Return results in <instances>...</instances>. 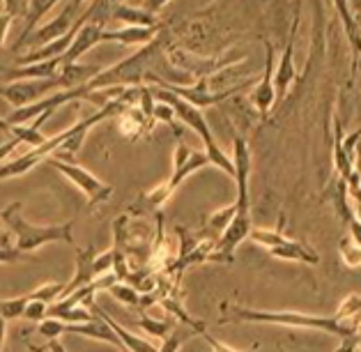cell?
<instances>
[{
    "label": "cell",
    "instance_id": "8",
    "mask_svg": "<svg viewBox=\"0 0 361 352\" xmlns=\"http://www.w3.org/2000/svg\"><path fill=\"white\" fill-rule=\"evenodd\" d=\"M104 7V3H90V16L85 19V23L78 28L76 37L72 42V47L67 49V54L63 56V67H69V65H78V60H81L87 51L94 49L97 44L102 42V35H104V21H97L94 16Z\"/></svg>",
    "mask_w": 361,
    "mask_h": 352
},
{
    "label": "cell",
    "instance_id": "36",
    "mask_svg": "<svg viewBox=\"0 0 361 352\" xmlns=\"http://www.w3.org/2000/svg\"><path fill=\"white\" fill-rule=\"evenodd\" d=\"M355 334H357V339H361V322L357 324V329H355Z\"/></svg>",
    "mask_w": 361,
    "mask_h": 352
},
{
    "label": "cell",
    "instance_id": "28",
    "mask_svg": "<svg viewBox=\"0 0 361 352\" xmlns=\"http://www.w3.org/2000/svg\"><path fill=\"white\" fill-rule=\"evenodd\" d=\"M202 339L207 341V346L212 348V352H255V350H235V348H231V346H226L224 341H219V339H214L212 334H209L207 329L200 334Z\"/></svg>",
    "mask_w": 361,
    "mask_h": 352
},
{
    "label": "cell",
    "instance_id": "26",
    "mask_svg": "<svg viewBox=\"0 0 361 352\" xmlns=\"http://www.w3.org/2000/svg\"><path fill=\"white\" fill-rule=\"evenodd\" d=\"M30 297V295H28ZM47 315H49V304H44V302H37V299H30L28 306H25V311H23V318L25 320H30V322H42V320H47Z\"/></svg>",
    "mask_w": 361,
    "mask_h": 352
},
{
    "label": "cell",
    "instance_id": "14",
    "mask_svg": "<svg viewBox=\"0 0 361 352\" xmlns=\"http://www.w3.org/2000/svg\"><path fill=\"white\" fill-rule=\"evenodd\" d=\"M159 35V28H120L104 30L102 42H118L122 47H147Z\"/></svg>",
    "mask_w": 361,
    "mask_h": 352
},
{
    "label": "cell",
    "instance_id": "5",
    "mask_svg": "<svg viewBox=\"0 0 361 352\" xmlns=\"http://www.w3.org/2000/svg\"><path fill=\"white\" fill-rule=\"evenodd\" d=\"M0 224L10 231L14 240V249L19 253H32L42 249L44 244H54V242H67L72 244V228L74 224H56V226H35L30 221H25V217L21 214V203H12L10 207H5L0 212Z\"/></svg>",
    "mask_w": 361,
    "mask_h": 352
},
{
    "label": "cell",
    "instance_id": "20",
    "mask_svg": "<svg viewBox=\"0 0 361 352\" xmlns=\"http://www.w3.org/2000/svg\"><path fill=\"white\" fill-rule=\"evenodd\" d=\"M109 295H111L113 299H118L120 304L134 306V309H138V306H140V297H143L134 286L122 284V281H118V284H113V286L109 288Z\"/></svg>",
    "mask_w": 361,
    "mask_h": 352
},
{
    "label": "cell",
    "instance_id": "13",
    "mask_svg": "<svg viewBox=\"0 0 361 352\" xmlns=\"http://www.w3.org/2000/svg\"><path fill=\"white\" fill-rule=\"evenodd\" d=\"M149 127H152V120H147L134 104H127L118 113V129L125 138H140L143 134H147Z\"/></svg>",
    "mask_w": 361,
    "mask_h": 352
},
{
    "label": "cell",
    "instance_id": "9",
    "mask_svg": "<svg viewBox=\"0 0 361 352\" xmlns=\"http://www.w3.org/2000/svg\"><path fill=\"white\" fill-rule=\"evenodd\" d=\"M166 3H111V16L125 28H159L157 23V10Z\"/></svg>",
    "mask_w": 361,
    "mask_h": 352
},
{
    "label": "cell",
    "instance_id": "27",
    "mask_svg": "<svg viewBox=\"0 0 361 352\" xmlns=\"http://www.w3.org/2000/svg\"><path fill=\"white\" fill-rule=\"evenodd\" d=\"M3 10L7 14H12L14 19H21V16L25 19V16H28V3H25V0H5Z\"/></svg>",
    "mask_w": 361,
    "mask_h": 352
},
{
    "label": "cell",
    "instance_id": "22",
    "mask_svg": "<svg viewBox=\"0 0 361 352\" xmlns=\"http://www.w3.org/2000/svg\"><path fill=\"white\" fill-rule=\"evenodd\" d=\"M28 302H30L28 295L14 297V299H0V315H3L7 322L23 318V311H25V306H28Z\"/></svg>",
    "mask_w": 361,
    "mask_h": 352
},
{
    "label": "cell",
    "instance_id": "2",
    "mask_svg": "<svg viewBox=\"0 0 361 352\" xmlns=\"http://www.w3.org/2000/svg\"><path fill=\"white\" fill-rule=\"evenodd\" d=\"M233 166H235V184H237V214L233 224L226 228V233L216 240L214 260L212 262H233L235 251L244 240H249L253 231L251 224V200H249V178H251V150L246 138L235 134L233 138Z\"/></svg>",
    "mask_w": 361,
    "mask_h": 352
},
{
    "label": "cell",
    "instance_id": "16",
    "mask_svg": "<svg viewBox=\"0 0 361 352\" xmlns=\"http://www.w3.org/2000/svg\"><path fill=\"white\" fill-rule=\"evenodd\" d=\"M92 260H94V249H92V246L76 251V272H74V279L65 286V295L63 297H67L69 293H74V290H78V288L92 284V281H94Z\"/></svg>",
    "mask_w": 361,
    "mask_h": 352
},
{
    "label": "cell",
    "instance_id": "4",
    "mask_svg": "<svg viewBox=\"0 0 361 352\" xmlns=\"http://www.w3.org/2000/svg\"><path fill=\"white\" fill-rule=\"evenodd\" d=\"M154 95V99H159L164 104H169L173 109L175 118H178L182 125H187L189 129H193L198 134V138L202 140V145H205V154L212 166H216L219 171H224L228 178H235V166H233V157H228V152L216 143V138L212 134V129H209L207 120H205V113L200 109L191 107L189 102H184L182 97L173 95L169 90H164V87H149Z\"/></svg>",
    "mask_w": 361,
    "mask_h": 352
},
{
    "label": "cell",
    "instance_id": "17",
    "mask_svg": "<svg viewBox=\"0 0 361 352\" xmlns=\"http://www.w3.org/2000/svg\"><path fill=\"white\" fill-rule=\"evenodd\" d=\"M140 311V318L136 322V327L140 329H145L149 336H154V339H159V341H166L171 336V334L175 332V327H178V322L175 320H154L152 315L147 313V309H138Z\"/></svg>",
    "mask_w": 361,
    "mask_h": 352
},
{
    "label": "cell",
    "instance_id": "25",
    "mask_svg": "<svg viewBox=\"0 0 361 352\" xmlns=\"http://www.w3.org/2000/svg\"><path fill=\"white\" fill-rule=\"evenodd\" d=\"M37 334H39L42 339H47V343L49 341H58L65 334V322H60L56 318H47V320L39 322Z\"/></svg>",
    "mask_w": 361,
    "mask_h": 352
},
{
    "label": "cell",
    "instance_id": "3",
    "mask_svg": "<svg viewBox=\"0 0 361 352\" xmlns=\"http://www.w3.org/2000/svg\"><path fill=\"white\" fill-rule=\"evenodd\" d=\"M205 166H212L207 159L205 152H196V150L187 147L184 143H178L173 154V175L166 182L157 184L149 191H145L143 196L138 198V203L131 207L134 210V217H143L145 212H159V210L173 198V193L178 191V187L189 178V175L198 173Z\"/></svg>",
    "mask_w": 361,
    "mask_h": 352
},
{
    "label": "cell",
    "instance_id": "38",
    "mask_svg": "<svg viewBox=\"0 0 361 352\" xmlns=\"http://www.w3.org/2000/svg\"><path fill=\"white\" fill-rule=\"evenodd\" d=\"M120 350H122V352H129V350H125V348H120Z\"/></svg>",
    "mask_w": 361,
    "mask_h": 352
},
{
    "label": "cell",
    "instance_id": "12",
    "mask_svg": "<svg viewBox=\"0 0 361 352\" xmlns=\"http://www.w3.org/2000/svg\"><path fill=\"white\" fill-rule=\"evenodd\" d=\"M267 251H269V256H274L279 260H288V262H304V265H318L320 262V256L315 253V249H311V246L304 242L290 240L286 235Z\"/></svg>",
    "mask_w": 361,
    "mask_h": 352
},
{
    "label": "cell",
    "instance_id": "11",
    "mask_svg": "<svg viewBox=\"0 0 361 352\" xmlns=\"http://www.w3.org/2000/svg\"><path fill=\"white\" fill-rule=\"evenodd\" d=\"M297 28H299V16L293 19V25H290L288 32V42L283 49V56H281L279 65L274 67V90H276V99L283 97L290 85L295 83L297 78V67H295V37H297Z\"/></svg>",
    "mask_w": 361,
    "mask_h": 352
},
{
    "label": "cell",
    "instance_id": "31",
    "mask_svg": "<svg viewBox=\"0 0 361 352\" xmlns=\"http://www.w3.org/2000/svg\"><path fill=\"white\" fill-rule=\"evenodd\" d=\"M25 256V253H19L16 249H0V265L3 262H16V260H21Z\"/></svg>",
    "mask_w": 361,
    "mask_h": 352
},
{
    "label": "cell",
    "instance_id": "18",
    "mask_svg": "<svg viewBox=\"0 0 361 352\" xmlns=\"http://www.w3.org/2000/svg\"><path fill=\"white\" fill-rule=\"evenodd\" d=\"M336 10L341 12V19H343V25H345L352 54H355V58H357V56H361V28L357 23V16L350 14V3H336Z\"/></svg>",
    "mask_w": 361,
    "mask_h": 352
},
{
    "label": "cell",
    "instance_id": "10",
    "mask_svg": "<svg viewBox=\"0 0 361 352\" xmlns=\"http://www.w3.org/2000/svg\"><path fill=\"white\" fill-rule=\"evenodd\" d=\"M265 51H267L265 74H262V78H258V83H255L253 92H251V104L260 116H267L276 104V90H274V67L276 65H274V49H271L269 42H265Z\"/></svg>",
    "mask_w": 361,
    "mask_h": 352
},
{
    "label": "cell",
    "instance_id": "33",
    "mask_svg": "<svg viewBox=\"0 0 361 352\" xmlns=\"http://www.w3.org/2000/svg\"><path fill=\"white\" fill-rule=\"evenodd\" d=\"M44 350H49V352H69L60 341H49L47 346L42 348V352H44Z\"/></svg>",
    "mask_w": 361,
    "mask_h": 352
},
{
    "label": "cell",
    "instance_id": "6",
    "mask_svg": "<svg viewBox=\"0 0 361 352\" xmlns=\"http://www.w3.org/2000/svg\"><path fill=\"white\" fill-rule=\"evenodd\" d=\"M47 164L54 166V169L60 175H65V178L72 182L74 187L87 198V205H90V207L102 205V203H109V200H111V196H113V187H111V184L99 180L97 175H92L87 169H83V166H78L74 162L56 159V157H49Z\"/></svg>",
    "mask_w": 361,
    "mask_h": 352
},
{
    "label": "cell",
    "instance_id": "24",
    "mask_svg": "<svg viewBox=\"0 0 361 352\" xmlns=\"http://www.w3.org/2000/svg\"><path fill=\"white\" fill-rule=\"evenodd\" d=\"M113 265H116V251L113 246L109 251H102V253H94V260H92V274L97 277H104V274H111Z\"/></svg>",
    "mask_w": 361,
    "mask_h": 352
},
{
    "label": "cell",
    "instance_id": "30",
    "mask_svg": "<svg viewBox=\"0 0 361 352\" xmlns=\"http://www.w3.org/2000/svg\"><path fill=\"white\" fill-rule=\"evenodd\" d=\"M348 237L361 249V224L355 219V214L348 219Z\"/></svg>",
    "mask_w": 361,
    "mask_h": 352
},
{
    "label": "cell",
    "instance_id": "32",
    "mask_svg": "<svg viewBox=\"0 0 361 352\" xmlns=\"http://www.w3.org/2000/svg\"><path fill=\"white\" fill-rule=\"evenodd\" d=\"M0 249H14L12 246V235H10V231L0 224Z\"/></svg>",
    "mask_w": 361,
    "mask_h": 352
},
{
    "label": "cell",
    "instance_id": "1",
    "mask_svg": "<svg viewBox=\"0 0 361 352\" xmlns=\"http://www.w3.org/2000/svg\"><path fill=\"white\" fill-rule=\"evenodd\" d=\"M221 324L226 322H267V324H281V327L293 329H318L324 334H331L341 341L336 352H355L357 350V334L348 324H343L334 315H313L302 311H265V309H246V306H231L221 304Z\"/></svg>",
    "mask_w": 361,
    "mask_h": 352
},
{
    "label": "cell",
    "instance_id": "34",
    "mask_svg": "<svg viewBox=\"0 0 361 352\" xmlns=\"http://www.w3.org/2000/svg\"><path fill=\"white\" fill-rule=\"evenodd\" d=\"M12 131V125L7 122V118H0V134H10Z\"/></svg>",
    "mask_w": 361,
    "mask_h": 352
},
{
    "label": "cell",
    "instance_id": "29",
    "mask_svg": "<svg viewBox=\"0 0 361 352\" xmlns=\"http://www.w3.org/2000/svg\"><path fill=\"white\" fill-rule=\"evenodd\" d=\"M12 23H14V16L7 14L5 10H0V58H3V47H5L7 35H10Z\"/></svg>",
    "mask_w": 361,
    "mask_h": 352
},
{
    "label": "cell",
    "instance_id": "35",
    "mask_svg": "<svg viewBox=\"0 0 361 352\" xmlns=\"http://www.w3.org/2000/svg\"><path fill=\"white\" fill-rule=\"evenodd\" d=\"M355 173L361 178V152L357 154V162H355Z\"/></svg>",
    "mask_w": 361,
    "mask_h": 352
},
{
    "label": "cell",
    "instance_id": "7",
    "mask_svg": "<svg viewBox=\"0 0 361 352\" xmlns=\"http://www.w3.org/2000/svg\"><path fill=\"white\" fill-rule=\"evenodd\" d=\"M83 10H85V5L76 3V0H74V3H65L63 12H60L54 21H49V23H44V25H37V30L30 35L28 42H25L23 47H28L32 51V49L44 47V44H51V42H56L60 37H65V35L78 23Z\"/></svg>",
    "mask_w": 361,
    "mask_h": 352
},
{
    "label": "cell",
    "instance_id": "37",
    "mask_svg": "<svg viewBox=\"0 0 361 352\" xmlns=\"http://www.w3.org/2000/svg\"><path fill=\"white\" fill-rule=\"evenodd\" d=\"M357 348H359V352H361V339H359V343H357Z\"/></svg>",
    "mask_w": 361,
    "mask_h": 352
},
{
    "label": "cell",
    "instance_id": "15",
    "mask_svg": "<svg viewBox=\"0 0 361 352\" xmlns=\"http://www.w3.org/2000/svg\"><path fill=\"white\" fill-rule=\"evenodd\" d=\"M58 3L56 0H28V16H25V25H23V32L19 35V40L14 42V51H21L23 44L28 42L30 35L37 30V23L47 16L51 10H54Z\"/></svg>",
    "mask_w": 361,
    "mask_h": 352
},
{
    "label": "cell",
    "instance_id": "21",
    "mask_svg": "<svg viewBox=\"0 0 361 352\" xmlns=\"http://www.w3.org/2000/svg\"><path fill=\"white\" fill-rule=\"evenodd\" d=\"M65 286L67 284H60V281H54V284H44V286H39L37 290H32V293H28L30 295V299H37V302H44V304H56L58 299H63V295H65Z\"/></svg>",
    "mask_w": 361,
    "mask_h": 352
},
{
    "label": "cell",
    "instance_id": "23",
    "mask_svg": "<svg viewBox=\"0 0 361 352\" xmlns=\"http://www.w3.org/2000/svg\"><path fill=\"white\" fill-rule=\"evenodd\" d=\"M338 253H341V258L343 262L350 267V269H357L361 267V249L350 240V237H341V242H338Z\"/></svg>",
    "mask_w": 361,
    "mask_h": 352
},
{
    "label": "cell",
    "instance_id": "19",
    "mask_svg": "<svg viewBox=\"0 0 361 352\" xmlns=\"http://www.w3.org/2000/svg\"><path fill=\"white\" fill-rule=\"evenodd\" d=\"M235 214H237V205H235V200H233L231 205H226V207H221V210H216V212H212V214L207 217V228L214 233L216 240L226 233V228L233 224Z\"/></svg>",
    "mask_w": 361,
    "mask_h": 352
}]
</instances>
